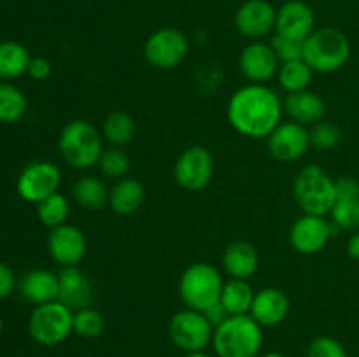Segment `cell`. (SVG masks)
<instances>
[{"mask_svg": "<svg viewBox=\"0 0 359 357\" xmlns=\"http://www.w3.org/2000/svg\"><path fill=\"white\" fill-rule=\"evenodd\" d=\"M284 104L266 84H245L228 100L226 118L231 128L249 139H269L283 122Z\"/></svg>", "mask_w": 359, "mask_h": 357, "instance_id": "cell-1", "label": "cell"}, {"mask_svg": "<svg viewBox=\"0 0 359 357\" xmlns=\"http://www.w3.org/2000/svg\"><path fill=\"white\" fill-rule=\"evenodd\" d=\"M263 342V328L249 314L230 315L214 328L212 346L217 357H258Z\"/></svg>", "mask_w": 359, "mask_h": 357, "instance_id": "cell-2", "label": "cell"}, {"mask_svg": "<svg viewBox=\"0 0 359 357\" xmlns=\"http://www.w3.org/2000/svg\"><path fill=\"white\" fill-rule=\"evenodd\" d=\"M102 133L84 119H74L63 126L58 136V149L63 161L76 170H90L97 167L104 142Z\"/></svg>", "mask_w": 359, "mask_h": 357, "instance_id": "cell-3", "label": "cell"}, {"mask_svg": "<svg viewBox=\"0 0 359 357\" xmlns=\"http://www.w3.org/2000/svg\"><path fill=\"white\" fill-rule=\"evenodd\" d=\"M293 198L304 214L328 216L335 205V178L319 164H305L293 181Z\"/></svg>", "mask_w": 359, "mask_h": 357, "instance_id": "cell-4", "label": "cell"}, {"mask_svg": "<svg viewBox=\"0 0 359 357\" xmlns=\"http://www.w3.org/2000/svg\"><path fill=\"white\" fill-rule=\"evenodd\" d=\"M304 62L318 74H333L351 58V41L339 28H319L304 42Z\"/></svg>", "mask_w": 359, "mask_h": 357, "instance_id": "cell-5", "label": "cell"}, {"mask_svg": "<svg viewBox=\"0 0 359 357\" xmlns=\"http://www.w3.org/2000/svg\"><path fill=\"white\" fill-rule=\"evenodd\" d=\"M223 276L216 266L209 262H193L182 272L179 279V296L186 308L196 312H207L219 303L223 293Z\"/></svg>", "mask_w": 359, "mask_h": 357, "instance_id": "cell-6", "label": "cell"}, {"mask_svg": "<svg viewBox=\"0 0 359 357\" xmlns=\"http://www.w3.org/2000/svg\"><path fill=\"white\" fill-rule=\"evenodd\" d=\"M28 332L39 345H60L74 332V310L58 300L37 304L28 318Z\"/></svg>", "mask_w": 359, "mask_h": 357, "instance_id": "cell-7", "label": "cell"}, {"mask_svg": "<svg viewBox=\"0 0 359 357\" xmlns=\"http://www.w3.org/2000/svg\"><path fill=\"white\" fill-rule=\"evenodd\" d=\"M168 336L172 343L184 354L198 352L212 345L214 326L203 312L184 308L175 312L168 321Z\"/></svg>", "mask_w": 359, "mask_h": 357, "instance_id": "cell-8", "label": "cell"}, {"mask_svg": "<svg viewBox=\"0 0 359 357\" xmlns=\"http://www.w3.org/2000/svg\"><path fill=\"white\" fill-rule=\"evenodd\" d=\"M189 52V41L177 28H160L146 38L144 56L151 66L172 70L181 65Z\"/></svg>", "mask_w": 359, "mask_h": 357, "instance_id": "cell-9", "label": "cell"}, {"mask_svg": "<svg viewBox=\"0 0 359 357\" xmlns=\"http://www.w3.org/2000/svg\"><path fill=\"white\" fill-rule=\"evenodd\" d=\"M214 175V156L207 147L191 146L182 150L174 164V178L182 189L198 192L210 184Z\"/></svg>", "mask_w": 359, "mask_h": 357, "instance_id": "cell-10", "label": "cell"}, {"mask_svg": "<svg viewBox=\"0 0 359 357\" xmlns=\"http://www.w3.org/2000/svg\"><path fill=\"white\" fill-rule=\"evenodd\" d=\"M62 184V170L51 161H32L20 174L16 182V191L25 202L41 203L48 196L58 192Z\"/></svg>", "mask_w": 359, "mask_h": 357, "instance_id": "cell-11", "label": "cell"}, {"mask_svg": "<svg viewBox=\"0 0 359 357\" xmlns=\"http://www.w3.org/2000/svg\"><path fill=\"white\" fill-rule=\"evenodd\" d=\"M337 231L339 230L333 226L332 220L325 219L323 216L304 214L291 226L290 244L300 254L314 255L328 245Z\"/></svg>", "mask_w": 359, "mask_h": 357, "instance_id": "cell-12", "label": "cell"}, {"mask_svg": "<svg viewBox=\"0 0 359 357\" xmlns=\"http://www.w3.org/2000/svg\"><path fill=\"white\" fill-rule=\"evenodd\" d=\"M269 153L273 160L280 163L298 161L311 149V133L307 126L294 121L280 122L266 139Z\"/></svg>", "mask_w": 359, "mask_h": 357, "instance_id": "cell-13", "label": "cell"}, {"mask_svg": "<svg viewBox=\"0 0 359 357\" xmlns=\"http://www.w3.org/2000/svg\"><path fill=\"white\" fill-rule=\"evenodd\" d=\"M280 62L272 46L262 41H252L242 49L238 56V69L242 76L252 84H266L277 77Z\"/></svg>", "mask_w": 359, "mask_h": 357, "instance_id": "cell-14", "label": "cell"}, {"mask_svg": "<svg viewBox=\"0 0 359 357\" xmlns=\"http://www.w3.org/2000/svg\"><path fill=\"white\" fill-rule=\"evenodd\" d=\"M48 251L53 261L62 268L79 266L88 251V240L83 231L72 224H62L53 227L48 238Z\"/></svg>", "mask_w": 359, "mask_h": 357, "instance_id": "cell-15", "label": "cell"}, {"mask_svg": "<svg viewBox=\"0 0 359 357\" xmlns=\"http://www.w3.org/2000/svg\"><path fill=\"white\" fill-rule=\"evenodd\" d=\"M276 21L277 9L269 0H245L235 13V28L255 41L276 30Z\"/></svg>", "mask_w": 359, "mask_h": 357, "instance_id": "cell-16", "label": "cell"}, {"mask_svg": "<svg viewBox=\"0 0 359 357\" xmlns=\"http://www.w3.org/2000/svg\"><path fill=\"white\" fill-rule=\"evenodd\" d=\"M314 30V10L304 0H287L277 9L276 34L293 38V41L305 42Z\"/></svg>", "mask_w": 359, "mask_h": 357, "instance_id": "cell-17", "label": "cell"}, {"mask_svg": "<svg viewBox=\"0 0 359 357\" xmlns=\"http://www.w3.org/2000/svg\"><path fill=\"white\" fill-rule=\"evenodd\" d=\"M95 290L91 280L79 266H67L58 273V301L77 312L91 307Z\"/></svg>", "mask_w": 359, "mask_h": 357, "instance_id": "cell-18", "label": "cell"}, {"mask_svg": "<svg viewBox=\"0 0 359 357\" xmlns=\"http://www.w3.org/2000/svg\"><path fill=\"white\" fill-rule=\"evenodd\" d=\"M290 298L279 287H263L255 294L251 307V317L262 328H273L286 321L290 314Z\"/></svg>", "mask_w": 359, "mask_h": 357, "instance_id": "cell-19", "label": "cell"}, {"mask_svg": "<svg viewBox=\"0 0 359 357\" xmlns=\"http://www.w3.org/2000/svg\"><path fill=\"white\" fill-rule=\"evenodd\" d=\"M284 112L291 118V121L304 126H314L323 121L326 115V104L318 93L311 90L287 93L284 98Z\"/></svg>", "mask_w": 359, "mask_h": 357, "instance_id": "cell-20", "label": "cell"}, {"mask_svg": "<svg viewBox=\"0 0 359 357\" xmlns=\"http://www.w3.org/2000/svg\"><path fill=\"white\" fill-rule=\"evenodd\" d=\"M259 265V255L255 245L245 240H235L224 248L223 268L230 279L249 280L256 273Z\"/></svg>", "mask_w": 359, "mask_h": 357, "instance_id": "cell-21", "label": "cell"}, {"mask_svg": "<svg viewBox=\"0 0 359 357\" xmlns=\"http://www.w3.org/2000/svg\"><path fill=\"white\" fill-rule=\"evenodd\" d=\"M21 294L32 304H44L58 300V275L49 270H32L21 279Z\"/></svg>", "mask_w": 359, "mask_h": 357, "instance_id": "cell-22", "label": "cell"}, {"mask_svg": "<svg viewBox=\"0 0 359 357\" xmlns=\"http://www.w3.org/2000/svg\"><path fill=\"white\" fill-rule=\"evenodd\" d=\"M146 200L144 184L137 178L123 177L109 189V206L119 216H132Z\"/></svg>", "mask_w": 359, "mask_h": 357, "instance_id": "cell-23", "label": "cell"}, {"mask_svg": "<svg viewBox=\"0 0 359 357\" xmlns=\"http://www.w3.org/2000/svg\"><path fill=\"white\" fill-rule=\"evenodd\" d=\"M72 196L81 209L90 210V212H97L109 205L107 186L95 175H84L77 178L72 188Z\"/></svg>", "mask_w": 359, "mask_h": 357, "instance_id": "cell-24", "label": "cell"}, {"mask_svg": "<svg viewBox=\"0 0 359 357\" xmlns=\"http://www.w3.org/2000/svg\"><path fill=\"white\" fill-rule=\"evenodd\" d=\"M30 59V52L20 42H0V79L13 80L27 74Z\"/></svg>", "mask_w": 359, "mask_h": 357, "instance_id": "cell-25", "label": "cell"}, {"mask_svg": "<svg viewBox=\"0 0 359 357\" xmlns=\"http://www.w3.org/2000/svg\"><path fill=\"white\" fill-rule=\"evenodd\" d=\"M255 294L249 280L230 279L228 282H224L219 301L230 315H248L251 314Z\"/></svg>", "mask_w": 359, "mask_h": 357, "instance_id": "cell-26", "label": "cell"}, {"mask_svg": "<svg viewBox=\"0 0 359 357\" xmlns=\"http://www.w3.org/2000/svg\"><path fill=\"white\" fill-rule=\"evenodd\" d=\"M137 125L130 114L123 111L111 112L102 125V136L112 147H125L133 140Z\"/></svg>", "mask_w": 359, "mask_h": 357, "instance_id": "cell-27", "label": "cell"}, {"mask_svg": "<svg viewBox=\"0 0 359 357\" xmlns=\"http://www.w3.org/2000/svg\"><path fill=\"white\" fill-rule=\"evenodd\" d=\"M314 77V70L302 59H293V62L280 63L279 72H277V80L279 86L286 93H298V91L309 90Z\"/></svg>", "mask_w": 359, "mask_h": 357, "instance_id": "cell-28", "label": "cell"}, {"mask_svg": "<svg viewBox=\"0 0 359 357\" xmlns=\"http://www.w3.org/2000/svg\"><path fill=\"white\" fill-rule=\"evenodd\" d=\"M27 111L28 102L23 91L11 83H0V122H18Z\"/></svg>", "mask_w": 359, "mask_h": 357, "instance_id": "cell-29", "label": "cell"}, {"mask_svg": "<svg viewBox=\"0 0 359 357\" xmlns=\"http://www.w3.org/2000/svg\"><path fill=\"white\" fill-rule=\"evenodd\" d=\"M70 216V203L69 198L62 192H55V195L48 196L46 200H42L41 203H37V217L44 226H48L49 230L53 227H58L62 224H67V219Z\"/></svg>", "mask_w": 359, "mask_h": 357, "instance_id": "cell-30", "label": "cell"}, {"mask_svg": "<svg viewBox=\"0 0 359 357\" xmlns=\"http://www.w3.org/2000/svg\"><path fill=\"white\" fill-rule=\"evenodd\" d=\"M97 167L104 177L112 178V181H119L123 177H128L130 158L123 150V147L111 146L109 149H104Z\"/></svg>", "mask_w": 359, "mask_h": 357, "instance_id": "cell-31", "label": "cell"}, {"mask_svg": "<svg viewBox=\"0 0 359 357\" xmlns=\"http://www.w3.org/2000/svg\"><path fill=\"white\" fill-rule=\"evenodd\" d=\"M105 318L97 308L88 307L74 312V332L81 338L93 340L104 332Z\"/></svg>", "mask_w": 359, "mask_h": 357, "instance_id": "cell-32", "label": "cell"}, {"mask_svg": "<svg viewBox=\"0 0 359 357\" xmlns=\"http://www.w3.org/2000/svg\"><path fill=\"white\" fill-rule=\"evenodd\" d=\"M330 217L337 230L356 231L359 227V198H337Z\"/></svg>", "mask_w": 359, "mask_h": 357, "instance_id": "cell-33", "label": "cell"}, {"mask_svg": "<svg viewBox=\"0 0 359 357\" xmlns=\"http://www.w3.org/2000/svg\"><path fill=\"white\" fill-rule=\"evenodd\" d=\"M309 133H311V147L318 150L335 149L342 140V132H340L339 126L335 122L325 121V119L312 126Z\"/></svg>", "mask_w": 359, "mask_h": 357, "instance_id": "cell-34", "label": "cell"}, {"mask_svg": "<svg viewBox=\"0 0 359 357\" xmlns=\"http://www.w3.org/2000/svg\"><path fill=\"white\" fill-rule=\"evenodd\" d=\"M307 357H349L339 340L332 336H318L307 346Z\"/></svg>", "mask_w": 359, "mask_h": 357, "instance_id": "cell-35", "label": "cell"}, {"mask_svg": "<svg viewBox=\"0 0 359 357\" xmlns=\"http://www.w3.org/2000/svg\"><path fill=\"white\" fill-rule=\"evenodd\" d=\"M272 49L276 51L277 58L280 63L293 62V59H302L304 56V42L293 41V38H287L284 35L276 34L273 35L272 42H270Z\"/></svg>", "mask_w": 359, "mask_h": 357, "instance_id": "cell-36", "label": "cell"}, {"mask_svg": "<svg viewBox=\"0 0 359 357\" xmlns=\"http://www.w3.org/2000/svg\"><path fill=\"white\" fill-rule=\"evenodd\" d=\"M28 76L35 80H46L51 77L53 74V65L49 59L42 58V56H35L30 59V65H28Z\"/></svg>", "mask_w": 359, "mask_h": 357, "instance_id": "cell-37", "label": "cell"}, {"mask_svg": "<svg viewBox=\"0 0 359 357\" xmlns=\"http://www.w3.org/2000/svg\"><path fill=\"white\" fill-rule=\"evenodd\" d=\"M337 198H359V181L353 177L335 178Z\"/></svg>", "mask_w": 359, "mask_h": 357, "instance_id": "cell-38", "label": "cell"}, {"mask_svg": "<svg viewBox=\"0 0 359 357\" xmlns=\"http://www.w3.org/2000/svg\"><path fill=\"white\" fill-rule=\"evenodd\" d=\"M14 289H16V276H14V272L6 262L0 261V300L9 298L14 293Z\"/></svg>", "mask_w": 359, "mask_h": 357, "instance_id": "cell-39", "label": "cell"}, {"mask_svg": "<svg viewBox=\"0 0 359 357\" xmlns=\"http://www.w3.org/2000/svg\"><path fill=\"white\" fill-rule=\"evenodd\" d=\"M203 314H205V317L209 318V322L214 326V328H217L219 324H223V322L230 317V314H228L226 308L221 304V301L219 303L214 304V307H210L207 312H203Z\"/></svg>", "mask_w": 359, "mask_h": 357, "instance_id": "cell-40", "label": "cell"}, {"mask_svg": "<svg viewBox=\"0 0 359 357\" xmlns=\"http://www.w3.org/2000/svg\"><path fill=\"white\" fill-rule=\"evenodd\" d=\"M347 254L354 261H359V231H354L349 240H347Z\"/></svg>", "mask_w": 359, "mask_h": 357, "instance_id": "cell-41", "label": "cell"}, {"mask_svg": "<svg viewBox=\"0 0 359 357\" xmlns=\"http://www.w3.org/2000/svg\"><path fill=\"white\" fill-rule=\"evenodd\" d=\"M184 357H210L205 350H198V352H188L184 354Z\"/></svg>", "mask_w": 359, "mask_h": 357, "instance_id": "cell-42", "label": "cell"}, {"mask_svg": "<svg viewBox=\"0 0 359 357\" xmlns=\"http://www.w3.org/2000/svg\"><path fill=\"white\" fill-rule=\"evenodd\" d=\"M262 357H287V356H284L283 352H277V350H272V352H266V354H263Z\"/></svg>", "mask_w": 359, "mask_h": 357, "instance_id": "cell-43", "label": "cell"}, {"mask_svg": "<svg viewBox=\"0 0 359 357\" xmlns=\"http://www.w3.org/2000/svg\"><path fill=\"white\" fill-rule=\"evenodd\" d=\"M2 331H4V322H2V317H0V336H2Z\"/></svg>", "mask_w": 359, "mask_h": 357, "instance_id": "cell-44", "label": "cell"}]
</instances>
